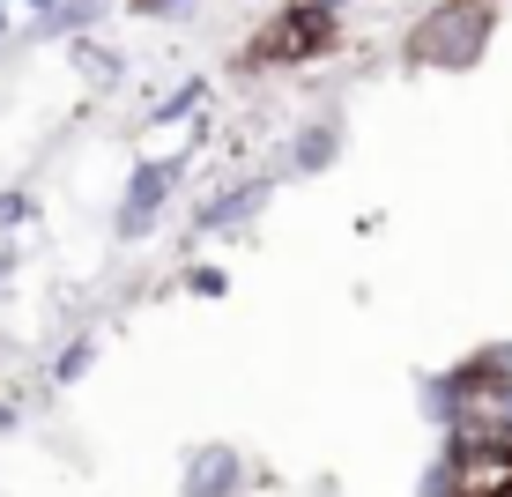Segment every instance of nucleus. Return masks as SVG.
<instances>
[{"instance_id": "nucleus-16", "label": "nucleus", "mask_w": 512, "mask_h": 497, "mask_svg": "<svg viewBox=\"0 0 512 497\" xmlns=\"http://www.w3.org/2000/svg\"><path fill=\"white\" fill-rule=\"evenodd\" d=\"M8 30H15V15H8V0H0V38H8Z\"/></svg>"}, {"instance_id": "nucleus-2", "label": "nucleus", "mask_w": 512, "mask_h": 497, "mask_svg": "<svg viewBox=\"0 0 512 497\" xmlns=\"http://www.w3.org/2000/svg\"><path fill=\"white\" fill-rule=\"evenodd\" d=\"M490 0H446V8H431V23H423V38H416V60H431V67H446V75H461V67L483 60V45H490Z\"/></svg>"}, {"instance_id": "nucleus-9", "label": "nucleus", "mask_w": 512, "mask_h": 497, "mask_svg": "<svg viewBox=\"0 0 512 497\" xmlns=\"http://www.w3.org/2000/svg\"><path fill=\"white\" fill-rule=\"evenodd\" d=\"M201 97H208V75H186L171 97H156V104H149V127H171V119H186Z\"/></svg>"}, {"instance_id": "nucleus-4", "label": "nucleus", "mask_w": 512, "mask_h": 497, "mask_svg": "<svg viewBox=\"0 0 512 497\" xmlns=\"http://www.w3.org/2000/svg\"><path fill=\"white\" fill-rule=\"evenodd\" d=\"M268 201H275V179H268V171H260V179H238V186H223L216 201L193 208V230H201V238H216V230H238V223H253Z\"/></svg>"}, {"instance_id": "nucleus-17", "label": "nucleus", "mask_w": 512, "mask_h": 497, "mask_svg": "<svg viewBox=\"0 0 512 497\" xmlns=\"http://www.w3.org/2000/svg\"><path fill=\"white\" fill-rule=\"evenodd\" d=\"M23 8H38V15H52V8H60V0H23Z\"/></svg>"}, {"instance_id": "nucleus-15", "label": "nucleus", "mask_w": 512, "mask_h": 497, "mask_svg": "<svg viewBox=\"0 0 512 497\" xmlns=\"http://www.w3.org/2000/svg\"><path fill=\"white\" fill-rule=\"evenodd\" d=\"M15 423H23V416H15V401H0V431H15Z\"/></svg>"}, {"instance_id": "nucleus-14", "label": "nucleus", "mask_w": 512, "mask_h": 497, "mask_svg": "<svg viewBox=\"0 0 512 497\" xmlns=\"http://www.w3.org/2000/svg\"><path fill=\"white\" fill-rule=\"evenodd\" d=\"M15 275V245H0V282H8Z\"/></svg>"}, {"instance_id": "nucleus-12", "label": "nucleus", "mask_w": 512, "mask_h": 497, "mask_svg": "<svg viewBox=\"0 0 512 497\" xmlns=\"http://www.w3.org/2000/svg\"><path fill=\"white\" fill-rule=\"evenodd\" d=\"M186 8L193 0H127V15H141V23H179Z\"/></svg>"}, {"instance_id": "nucleus-3", "label": "nucleus", "mask_w": 512, "mask_h": 497, "mask_svg": "<svg viewBox=\"0 0 512 497\" xmlns=\"http://www.w3.org/2000/svg\"><path fill=\"white\" fill-rule=\"evenodd\" d=\"M186 179V149L179 156H141V164L127 171V193H119V238H141L156 216H164V201H171V186Z\"/></svg>"}, {"instance_id": "nucleus-10", "label": "nucleus", "mask_w": 512, "mask_h": 497, "mask_svg": "<svg viewBox=\"0 0 512 497\" xmlns=\"http://www.w3.org/2000/svg\"><path fill=\"white\" fill-rule=\"evenodd\" d=\"M90 364H97V342H90V334H75V342L52 357V386H82V379H90Z\"/></svg>"}, {"instance_id": "nucleus-11", "label": "nucleus", "mask_w": 512, "mask_h": 497, "mask_svg": "<svg viewBox=\"0 0 512 497\" xmlns=\"http://www.w3.org/2000/svg\"><path fill=\"white\" fill-rule=\"evenodd\" d=\"M30 216H38V201H30V186H8V193H0V230H23Z\"/></svg>"}, {"instance_id": "nucleus-18", "label": "nucleus", "mask_w": 512, "mask_h": 497, "mask_svg": "<svg viewBox=\"0 0 512 497\" xmlns=\"http://www.w3.org/2000/svg\"><path fill=\"white\" fill-rule=\"evenodd\" d=\"M320 8H327V15H342V8H349V0H320Z\"/></svg>"}, {"instance_id": "nucleus-1", "label": "nucleus", "mask_w": 512, "mask_h": 497, "mask_svg": "<svg viewBox=\"0 0 512 497\" xmlns=\"http://www.w3.org/2000/svg\"><path fill=\"white\" fill-rule=\"evenodd\" d=\"M334 38H342V23H334L320 0H297V8H282L275 23L245 45V67H305V60H320V52H334Z\"/></svg>"}, {"instance_id": "nucleus-6", "label": "nucleus", "mask_w": 512, "mask_h": 497, "mask_svg": "<svg viewBox=\"0 0 512 497\" xmlns=\"http://www.w3.org/2000/svg\"><path fill=\"white\" fill-rule=\"evenodd\" d=\"M112 15V0H60L52 15L30 23V45H52V38H90V30Z\"/></svg>"}, {"instance_id": "nucleus-5", "label": "nucleus", "mask_w": 512, "mask_h": 497, "mask_svg": "<svg viewBox=\"0 0 512 497\" xmlns=\"http://www.w3.org/2000/svg\"><path fill=\"white\" fill-rule=\"evenodd\" d=\"M186 497H245V460L231 446H193L186 453Z\"/></svg>"}, {"instance_id": "nucleus-8", "label": "nucleus", "mask_w": 512, "mask_h": 497, "mask_svg": "<svg viewBox=\"0 0 512 497\" xmlns=\"http://www.w3.org/2000/svg\"><path fill=\"white\" fill-rule=\"evenodd\" d=\"M75 67H82V82H90V90H112V82L127 75V60H119L112 45H90V38L75 45Z\"/></svg>"}, {"instance_id": "nucleus-13", "label": "nucleus", "mask_w": 512, "mask_h": 497, "mask_svg": "<svg viewBox=\"0 0 512 497\" xmlns=\"http://www.w3.org/2000/svg\"><path fill=\"white\" fill-rule=\"evenodd\" d=\"M186 290L193 297H223V290H231V275H223V268H186Z\"/></svg>"}, {"instance_id": "nucleus-7", "label": "nucleus", "mask_w": 512, "mask_h": 497, "mask_svg": "<svg viewBox=\"0 0 512 497\" xmlns=\"http://www.w3.org/2000/svg\"><path fill=\"white\" fill-rule=\"evenodd\" d=\"M334 156H342V127H334V119H312V127H297V141H290V171L320 179Z\"/></svg>"}]
</instances>
